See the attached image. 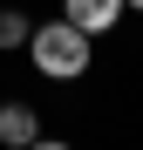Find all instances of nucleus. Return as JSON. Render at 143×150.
<instances>
[{"label":"nucleus","mask_w":143,"mask_h":150,"mask_svg":"<svg viewBox=\"0 0 143 150\" xmlns=\"http://www.w3.org/2000/svg\"><path fill=\"white\" fill-rule=\"evenodd\" d=\"M89 41L95 34H82L75 21H41V28H27V55L48 82H75V75H89V55H95Z\"/></svg>","instance_id":"nucleus-1"},{"label":"nucleus","mask_w":143,"mask_h":150,"mask_svg":"<svg viewBox=\"0 0 143 150\" xmlns=\"http://www.w3.org/2000/svg\"><path fill=\"white\" fill-rule=\"evenodd\" d=\"M61 21H75L82 34H109L123 21V0H61Z\"/></svg>","instance_id":"nucleus-2"},{"label":"nucleus","mask_w":143,"mask_h":150,"mask_svg":"<svg viewBox=\"0 0 143 150\" xmlns=\"http://www.w3.org/2000/svg\"><path fill=\"white\" fill-rule=\"evenodd\" d=\"M0 143H7V150L41 143V116H34L27 103H0Z\"/></svg>","instance_id":"nucleus-3"},{"label":"nucleus","mask_w":143,"mask_h":150,"mask_svg":"<svg viewBox=\"0 0 143 150\" xmlns=\"http://www.w3.org/2000/svg\"><path fill=\"white\" fill-rule=\"evenodd\" d=\"M0 48H27V14L0 7Z\"/></svg>","instance_id":"nucleus-4"},{"label":"nucleus","mask_w":143,"mask_h":150,"mask_svg":"<svg viewBox=\"0 0 143 150\" xmlns=\"http://www.w3.org/2000/svg\"><path fill=\"white\" fill-rule=\"evenodd\" d=\"M123 14H143V0H123Z\"/></svg>","instance_id":"nucleus-5"}]
</instances>
